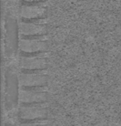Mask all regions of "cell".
Returning <instances> with one entry per match:
<instances>
[{"label":"cell","mask_w":121,"mask_h":126,"mask_svg":"<svg viewBox=\"0 0 121 126\" xmlns=\"http://www.w3.org/2000/svg\"><path fill=\"white\" fill-rule=\"evenodd\" d=\"M17 15L11 9H8L4 18V50L8 59L16 57L19 49L20 31Z\"/></svg>","instance_id":"cell-1"},{"label":"cell","mask_w":121,"mask_h":126,"mask_svg":"<svg viewBox=\"0 0 121 126\" xmlns=\"http://www.w3.org/2000/svg\"><path fill=\"white\" fill-rule=\"evenodd\" d=\"M4 107L8 111L17 108L20 102V80L17 68L9 65L4 69Z\"/></svg>","instance_id":"cell-2"},{"label":"cell","mask_w":121,"mask_h":126,"mask_svg":"<svg viewBox=\"0 0 121 126\" xmlns=\"http://www.w3.org/2000/svg\"><path fill=\"white\" fill-rule=\"evenodd\" d=\"M42 2L23 3L19 7V14L24 19L35 20L43 16L47 12V9Z\"/></svg>","instance_id":"cell-3"},{"label":"cell","mask_w":121,"mask_h":126,"mask_svg":"<svg viewBox=\"0 0 121 126\" xmlns=\"http://www.w3.org/2000/svg\"><path fill=\"white\" fill-rule=\"evenodd\" d=\"M49 110L45 107L22 105L18 110V117L22 122L33 121L36 119H47Z\"/></svg>","instance_id":"cell-4"},{"label":"cell","mask_w":121,"mask_h":126,"mask_svg":"<svg viewBox=\"0 0 121 126\" xmlns=\"http://www.w3.org/2000/svg\"><path fill=\"white\" fill-rule=\"evenodd\" d=\"M49 94L47 92H35L21 88L20 91V103L22 105H36L46 103Z\"/></svg>","instance_id":"cell-5"},{"label":"cell","mask_w":121,"mask_h":126,"mask_svg":"<svg viewBox=\"0 0 121 126\" xmlns=\"http://www.w3.org/2000/svg\"><path fill=\"white\" fill-rule=\"evenodd\" d=\"M19 64L23 72L45 70L48 68L47 59L39 56H21Z\"/></svg>","instance_id":"cell-6"},{"label":"cell","mask_w":121,"mask_h":126,"mask_svg":"<svg viewBox=\"0 0 121 126\" xmlns=\"http://www.w3.org/2000/svg\"><path fill=\"white\" fill-rule=\"evenodd\" d=\"M19 80L21 87H42L47 85L49 81V76L48 74L22 73L19 74Z\"/></svg>","instance_id":"cell-7"},{"label":"cell","mask_w":121,"mask_h":126,"mask_svg":"<svg viewBox=\"0 0 121 126\" xmlns=\"http://www.w3.org/2000/svg\"><path fill=\"white\" fill-rule=\"evenodd\" d=\"M19 49L24 54H40L49 49V44L47 41L21 39L19 42Z\"/></svg>","instance_id":"cell-8"},{"label":"cell","mask_w":121,"mask_h":126,"mask_svg":"<svg viewBox=\"0 0 121 126\" xmlns=\"http://www.w3.org/2000/svg\"><path fill=\"white\" fill-rule=\"evenodd\" d=\"M20 36H35V35H47V28L45 25L36 24L30 22L21 21L19 23Z\"/></svg>","instance_id":"cell-9"},{"label":"cell","mask_w":121,"mask_h":126,"mask_svg":"<svg viewBox=\"0 0 121 126\" xmlns=\"http://www.w3.org/2000/svg\"><path fill=\"white\" fill-rule=\"evenodd\" d=\"M19 126H48V125H47V124H30V123H20Z\"/></svg>","instance_id":"cell-10"},{"label":"cell","mask_w":121,"mask_h":126,"mask_svg":"<svg viewBox=\"0 0 121 126\" xmlns=\"http://www.w3.org/2000/svg\"><path fill=\"white\" fill-rule=\"evenodd\" d=\"M4 126H17V125H16V124H15V123L11 120V119L7 118L5 121H4Z\"/></svg>","instance_id":"cell-11"}]
</instances>
